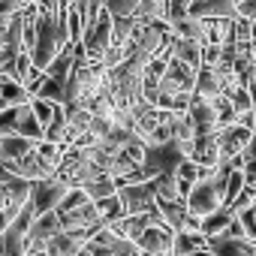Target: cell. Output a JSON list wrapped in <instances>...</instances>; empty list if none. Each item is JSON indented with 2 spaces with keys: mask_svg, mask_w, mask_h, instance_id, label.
Listing matches in <instances>:
<instances>
[{
  "mask_svg": "<svg viewBox=\"0 0 256 256\" xmlns=\"http://www.w3.org/2000/svg\"><path fill=\"white\" fill-rule=\"evenodd\" d=\"M58 220H60V229L64 232H100L106 229V223L100 220V211H96V202H90L84 196V190L72 187L66 193V199L54 208Z\"/></svg>",
  "mask_w": 256,
  "mask_h": 256,
  "instance_id": "6da1fadb",
  "label": "cell"
},
{
  "mask_svg": "<svg viewBox=\"0 0 256 256\" xmlns=\"http://www.w3.org/2000/svg\"><path fill=\"white\" fill-rule=\"evenodd\" d=\"M187 160H193V139L181 142V139H172L166 145H145V160H142V169L151 178L157 175H175Z\"/></svg>",
  "mask_w": 256,
  "mask_h": 256,
  "instance_id": "7a4b0ae2",
  "label": "cell"
},
{
  "mask_svg": "<svg viewBox=\"0 0 256 256\" xmlns=\"http://www.w3.org/2000/svg\"><path fill=\"white\" fill-rule=\"evenodd\" d=\"M4 136H24L30 142H42L46 139V126L36 120L30 102L28 106H12L0 112V139Z\"/></svg>",
  "mask_w": 256,
  "mask_h": 256,
  "instance_id": "3957f363",
  "label": "cell"
},
{
  "mask_svg": "<svg viewBox=\"0 0 256 256\" xmlns=\"http://www.w3.org/2000/svg\"><path fill=\"white\" fill-rule=\"evenodd\" d=\"M70 190H72V187H70L60 175L46 178V181H34V187H30V208H34V214H36V217L52 214V211L66 199Z\"/></svg>",
  "mask_w": 256,
  "mask_h": 256,
  "instance_id": "277c9868",
  "label": "cell"
},
{
  "mask_svg": "<svg viewBox=\"0 0 256 256\" xmlns=\"http://www.w3.org/2000/svg\"><path fill=\"white\" fill-rule=\"evenodd\" d=\"M112 40H114V18H112V12L102 6L96 24H94V28L84 34V40H82V46H84V52H88V60H90V64H102V58H106L108 48H112Z\"/></svg>",
  "mask_w": 256,
  "mask_h": 256,
  "instance_id": "5b68a950",
  "label": "cell"
},
{
  "mask_svg": "<svg viewBox=\"0 0 256 256\" xmlns=\"http://www.w3.org/2000/svg\"><path fill=\"white\" fill-rule=\"evenodd\" d=\"M30 181L0 166V211H24V205L30 202Z\"/></svg>",
  "mask_w": 256,
  "mask_h": 256,
  "instance_id": "8992f818",
  "label": "cell"
},
{
  "mask_svg": "<svg viewBox=\"0 0 256 256\" xmlns=\"http://www.w3.org/2000/svg\"><path fill=\"white\" fill-rule=\"evenodd\" d=\"M253 142V130L241 124H232V126H223L217 130V145H220V163H229L235 157H241L247 151V145Z\"/></svg>",
  "mask_w": 256,
  "mask_h": 256,
  "instance_id": "52a82bcc",
  "label": "cell"
},
{
  "mask_svg": "<svg viewBox=\"0 0 256 256\" xmlns=\"http://www.w3.org/2000/svg\"><path fill=\"white\" fill-rule=\"evenodd\" d=\"M118 196H120L126 214H151V211L157 208V196H154L151 181H145V184H133V187H120Z\"/></svg>",
  "mask_w": 256,
  "mask_h": 256,
  "instance_id": "ba28073f",
  "label": "cell"
},
{
  "mask_svg": "<svg viewBox=\"0 0 256 256\" xmlns=\"http://www.w3.org/2000/svg\"><path fill=\"white\" fill-rule=\"evenodd\" d=\"M190 18H229L235 22L238 12H235V0H193L190 4Z\"/></svg>",
  "mask_w": 256,
  "mask_h": 256,
  "instance_id": "9c48e42d",
  "label": "cell"
},
{
  "mask_svg": "<svg viewBox=\"0 0 256 256\" xmlns=\"http://www.w3.org/2000/svg\"><path fill=\"white\" fill-rule=\"evenodd\" d=\"M190 120L196 126V136L202 133H217L220 126H217V102L214 100H196L193 96V106H190Z\"/></svg>",
  "mask_w": 256,
  "mask_h": 256,
  "instance_id": "30bf717a",
  "label": "cell"
},
{
  "mask_svg": "<svg viewBox=\"0 0 256 256\" xmlns=\"http://www.w3.org/2000/svg\"><path fill=\"white\" fill-rule=\"evenodd\" d=\"M60 232H64V229H60V220H58L54 211L36 217L34 226H30V250H46L48 241H52L54 235H60ZM30 250H28V253H30Z\"/></svg>",
  "mask_w": 256,
  "mask_h": 256,
  "instance_id": "8fae6325",
  "label": "cell"
},
{
  "mask_svg": "<svg viewBox=\"0 0 256 256\" xmlns=\"http://www.w3.org/2000/svg\"><path fill=\"white\" fill-rule=\"evenodd\" d=\"M34 148H36V142H30L24 136H4V139H0V166L10 169V166L22 163Z\"/></svg>",
  "mask_w": 256,
  "mask_h": 256,
  "instance_id": "7c38bea8",
  "label": "cell"
},
{
  "mask_svg": "<svg viewBox=\"0 0 256 256\" xmlns=\"http://www.w3.org/2000/svg\"><path fill=\"white\" fill-rule=\"evenodd\" d=\"M193 163L208 166V169H220V145H217V133H202L193 139Z\"/></svg>",
  "mask_w": 256,
  "mask_h": 256,
  "instance_id": "4fadbf2b",
  "label": "cell"
},
{
  "mask_svg": "<svg viewBox=\"0 0 256 256\" xmlns=\"http://www.w3.org/2000/svg\"><path fill=\"white\" fill-rule=\"evenodd\" d=\"M30 100H34L30 90H28L18 78L0 76V112H4V108H12V106H28Z\"/></svg>",
  "mask_w": 256,
  "mask_h": 256,
  "instance_id": "5bb4252c",
  "label": "cell"
},
{
  "mask_svg": "<svg viewBox=\"0 0 256 256\" xmlns=\"http://www.w3.org/2000/svg\"><path fill=\"white\" fill-rule=\"evenodd\" d=\"M169 52H172V58H175V60L187 64L190 70H196V72H199V66H202V42H196V40H178V36H172V46H169Z\"/></svg>",
  "mask_w": 256,
  "mask_h": 256,
  "instance_id": "9a60e30c",
  "label": "cell"
},
{
  "mask_svg": "<svg viewBox=\"0 0 256 256\" xmlns=\"http://www.w3.org/2000/svg\"><path fill=\"white\" fill-rule=\"evenodd\" d=\"M208 250L214 256H256V244L253 241H247V238L244 241H235V238H226V235L211 238Z\"/></svg>",
  "mask_w": 256,
  "mask_h": 256,
  "instance_id": "2e32d148",
  "label": "cell"
},
{
  "mask_svg": "<svg viewBox=\"0 0 256 256\" xmlns=\"http://www.w3.org/2000/svg\"><path fill=\"white\" fill-rule=\"evenodd\" d=\"M82 247H84V244H82L78 235H72V232H60V235H54V238L48 241L46 253H48V256H78Z\"/></svg>",
  "mask_w": 256,
  "mask_h": 256,
  "instance_id": "e0dca14e",
  "label": "cell"
},
{
  "mask_svg": "<svg viewBox=\"0 0 256 256\" xmlns=\"http://www.w3.org/2000/svg\"><path fill=\"white\" fill-rule=\"evenodd\" d=\"M211 238H205L202 232H178L175 235V256H190L199 250H208Z\"/></svg>",
  "mask_w": 256,
  "mask_h": 256,
  "instance_id": "ac0fdd59",
  "label": "cell"
},
{
  "mask_svg": "<svg viewBox=\"0 0 256 256\" xmlns=\"http://www.w3.org/2000/svg\"><path fill=\"white\" fill-rule=\"evenodd\" d=\"M232 220H235V214H232L229 208H220V211L202 217V235H205V238H217V235H223V232L229 229Z\"/></svg>",
  "mask_w": 256,
  "mask_h": 256,
  "instance_id": "d6986e66",
  "label": "cell"
},
{
  "mask_svg": "<svg viewBox=\"0 0 256 256\" xmlns=\"http://www.w3.org/2000/svg\"><path fill=\"white\" fill-rule=\"evenodd\" d=\"M151 187H154V196H157V202L184 199V196H181V187H178V178H175V175H157V178H151Z\"/></svg>",
  "mask_w": 256,
  "mask_h": 256,
  "instance_id": "ffe728a7",
  "label": "cell"
},
{
  "mask_svg": "<svg viewBox=\"0 0 256 256\" xmlns=\"http://www.w3.org/2000/svg\"><path fill=\"white\" fill-rule=\"evenodd\" d=\"M96 211H100V220H102L106 226H114L118 220L126 217V208H124V202H120L118 193L108 196V199H100V202H96Z\"/></svg>",
  "mask_w": 256,
  "mask_h": 256,
  "instance_id": "44dd1931",
  "label": "cell"
},
{
  "mask_svg": "<svg viewBox=\"0 0 256 256\" xmlns=\"http://www.w3.org/2000/svg\"><path fill=\"white\" fill-rule=\"evenodd\" d=\"M82 190H84V196H88L90 202H100V199L114 196V193H118V184H114L112 175H100V178H94L90 184H84Z\"/></svg>",
  "mask_w": 256,
  "mask_h": 256,
  "instance_id": "7402d4cb",
  "label": "cell"
},
{
  "mask_svg": "<svg viewBox=\"0 0 256 256\" xmlns=\"http://www.w3.org/2000/svg\"><path fill=\"white\" fill-rule=\"evenodd\" d=\"M172 36H178V40H196V42L205 46V22L187 16L184 22H178V24L172 28Z\"/></svg>",
  "mask_w": 256,
  "mask_h": 256,
  "instance_id": "603a6c76",
  "label": "cell"
},
{
  "mask_svg": "<svg viewBox=\"0 0 256 256\" xmlns=\"http://www.w3.org/2000/svg\"><path fill=\"white\" fill-rule=\"evenodd\" d=\"M247 187V178H244V169H235V172H229V181H226V190H223V208H229L235 199H238V193Z\"/></svg>",
  "mask_w": 256,
  "mask_h": 256,
  "instance_id": "cb8c5ba5",
  "label": "cell"
},
{
  "mask_svg": "<svg viewBox=\"0 0 256 256\" xmlns=\"http://www.w3.org/2000/svg\"><path fill=\"white\" fill-rule=\"evenodd\" d=\"M190 16V4L187 0H166V6H163V22H169L172 28L178 22H184Z\"/></svg>",
  "mask_w": 256,
  "mask_h": 256,
  "instance_id": "d4e9b609",
  "label": "cell"
},
{
  "mask_svg": "<svg viewBox=\"0 0 256 256\" xmlns=\"http://www.w3.org/2000/svg\"><path fill=\"white\" fill-rule=\"evenodd\" d=\"M139 6H142V0H108V4H106V10H108L112 16H118V18H124V16H136Z\"/></svg>",
  "mask_w": 256,
  "mask_h": 256,
  "instance_id": "484cf974",
  "label": "cell"
},
{
  "mask_svg": "<svg viewBox=\"0 0 256 256\" xmlns=\"http://www.w3.org/2000/svg\"><path fill=\"white\" fill-rule=\"evenodd\" d=\"M30 108H34L36 120H40L42 126H48L52 118H54V112H58V102H48V100H30Z\"/></svg>",
  "mask_w": 256,
  "mask_h": 256,
  "instance_id": "4316f807",
  "label": "cell"
},
{
  "mask_svg": "<svg viewBox=\"0 0 256 256\" xmlns=\"http://www.w3.org/2000/svg\"><path fill=\"white\" fill-rule=\"evenodd\" d=\"M250 205H256V190H253V187L247 184V187H244V190L238 193V199H235V202L229 205V211H232V214L238 217V214H241V211H247Z\"/></svg>",
  "mask_w": 256,
  "mask_h": 256,
  "instance_id": "83f0119b",
  "label": "cell"
},
{
  "mask_svg": "<svg viewBox=\"0 0 256 256\" xmlns=\"http://www.w3.org/2000/svg\"><path fill=\"white\" fill-rule=\"evenodd\" d=\"M235 12L244 22H256V0H235Z\"/></svg>",
  "mask_w": 256,
  "mask_h": 256,
  "instance_id": "f1b7e54d",
  "label": "cell"
},
{
  "mask_svg": "<svg viewBox=\"0 0 256 256\" xmlns=\"http://www.w3.org/2000/svg\"><path fill=\"white\" fill-rule=\"evenodd\" d=\"M223 235H226V238H235V241H244V238H247V232H244V226H241V220H238V217L229 223V229H226ZM247 241H250V238H247Z\"/></svg>",
  "mask_w": 256,
  "mask_h": 256,
  "instance_id": "f546056e",
  "label": "cell"
},
{
  "mask_svg": "<svg viewBox=\"0 0 256 256\" xmlns=\"http://www.w3.org/2000/svg\"><path fill=\"white\" fill-rule=\"evenodd\" d=\"M241 157H244V163H256V136H253V142L247 145V151Z\"/></svg>",
  "mask_w": 256,
  "mask_h": 256,
  "instance_id": "4dcf8cb0",
  "label": "cell"
},
{
  "mask_svg": "<svg viewBox=\"0 0 256 256\" xmlns=\"http://www.w3.org/2000/svg\"><path fill=\"white\" fill-rule=\"evenodd\" d=\"M28 256H48V253H46V250H30Z\"/></svg>",
  "mask_w": 256,
  "mask_h": 256,
  "instance_id": "1f68e13d",
  "label": "cell"
},
{
  "mask_svg": "<svg viewBox=\"0 0 256 256\" xmlns=\"http://www.w3.org/2000/svg\"><path fill=\"white\" fill-rule=\"evenodd\" d=\"M78 256H94V253H88V250H84V247H82V253H78Z\"/></svg>",
  "mask_w": 256,
  "mask_h": 256,
  "instance_id": "d6a6232c",
  "label": "cell"
},
{
  "mask_svg": "<svg viewBox=\"0 0 256 256\" xmlns=\"http://www.w3.org/2000/svg\"><path fill=\"white\" fill-rule=\"evenodd\" d=\"M100 4H102V6H106V4H108V0H100Z\"/></svg>",
  "mask_w": 256,
  "mask_h": 256,
  "instance_id": "836d02e7",
  "label": "cell"
},
{
  "mask_svg": "<svg viewBox=\"0 0 256 256\" xmlns=\"http://www.w3.org/2000/svg\"><path fill=\"white\" fill-rule=\"evenodd\" d=\"M163 6H166V0H163Z\"/></svg>",
  "mask_w": 256,
  "mask_h": 256,
  "instance_id": "e575fe53",
  "label": "cell"
},
{
  "mask_svg": "<svg viewBox=\"0 0 256 256\" xmlns=\"http://www.w3.org/2000/svg\"><path fill=\"white\" fill-rule=\"evenodd\" d=\"M136 256H142V253H136Z\"/></svg>",
  "mask_w": 256,
  "mask_h": 256,
  "instance_id": "d590c367",
  "label": "cell"
}]
</instances>
